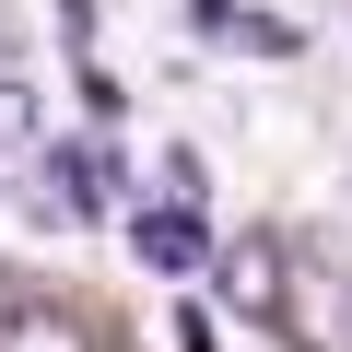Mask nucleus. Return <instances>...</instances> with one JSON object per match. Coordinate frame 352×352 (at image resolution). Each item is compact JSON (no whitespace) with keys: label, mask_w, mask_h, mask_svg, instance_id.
I'll use <instances>...</instances> for the list:
<instances>
[{"label":"nucleus","mask_w":352,"mask_h":352,"mask_svg":"<svg viewBox=\"0 0 352 352\" xmlns=\"http://www.w3.org/2000/svg\"><path fill=\"white\" fill-rule=\"evenodd\" d=\"M223 305H247L258 329H294V258H282V235H235L223 247Z\"/></svg>","instance_id":"f257e3e1"},{"label":"nucleus","mask_w":352,"mask_h":352,"mask_svg":"<svg viewBox=\"0 0 352 352\" xmlns=\"http://www.w3.org/2000/svg\"><path fill=\"white\" fill-rule=\"evenodd\" d=\"M0 352H94V340H82L71 305H36V294H24L12 317H0Z\"/></svg>","instance_id":"f03ea898"},{"label":"nucleus","mask_w":352,"mask_h":352,"mask_svg":"<svg viewBox=\"0 0 352 352\" xmlns=\"http://www.w3.org/2000/svg\"><path fill=\"white\" fill-rule=\"evenodd\" d=\"M129 247H141L153 270H200V223H188V212H141V223H129Z\"/></svg>","instance_id":"7ed1b4c3"},{"label":"nucleus","mask_w":352,"mask_h":352,"mask_svg":"<svg viewBox=\"0 0 352 352\" xmlns=\"http://www.w3.org/2000/svg\"><path fill=\"white\" fill-rule=\"evenodd\" d=\"M164 200H176V212H200V200H212V176H200V153H164Z\"/></svg>","instance_id":"20e7f679"},{"label":"nucleus","mask_w":352,"mask_h":352,"mask_svg":"<svg viewBox=\"0 0 352 352\" xmlns=\"http://www.w3.org/2000/svg\"><path fill=\"white\" fill-rule=\"evenodd\" d=\"M340 352H352V294H340Z\"/></svg>","instance_id":"39448f33"}]
</instances>
